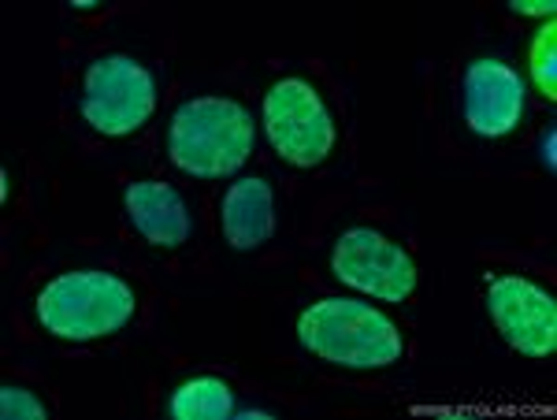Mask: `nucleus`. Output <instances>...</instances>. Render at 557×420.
I'll return each instance as SVG.
<instances>
[{
    "instance_id": "nucleus-1",
    "label": "nucleus",
    "mask_w": 557,
    "mask_h": 420,
    "mask_svg": "<svg viewBox=\"0 0 557 420\" xmlns=\"http://www.w3.org/2000/svg\"><path fill=\"white\" fill-rule=\"evenodd\" d=\"M298 338L309 354L343 369H391L406 357V338L386 312L354 298H323L298 320Z\"/></svg>"
},
{
    "instance_id": "nucleus-2",
    "label": "nucleus",
    "mask_w": 557,
    "mask_h": 420,
    "mask_svg": "<svg viewBox=\"0 0 557 420\" xmlns=\"http://www.w3.org/2000/svg\"><path fill=\"white\" fill-rule=\"evenodd\" d=\"M138 298H134L131 283H123L112 272H64L38 294V324L52 338L64 343H97L108 338L134 320Z\"/></svg>"
},
{
    "instance_id": "nucleus-3",
    "label": "nucleus",
    "mask_w": 557,
    "mask_h": 420,
    "mask_svg": "<svg viewBox=\"0 0 557 420\" xmlns=\"http://www.w3.org/2000/svg\"><path fill=\"white\" fill-rule=\"evenodd\" d=\"M168 153L186 175H231L253 153V120L238 101H227V97H194V101L178 104L172 115Z\"/></svg>"
},
{
    "instance_id": "nucleus-4",
    "label": "nucleus",
    "mask_w": 557,
    "mask_h": 420,
    "mask_svg": "<svg viewBox=\"0 0 557 420\" xmlns=\"http://www.w3.org/2000/svg\"><path fill=\"white\" fill-rule=\"evenodd\" d=\"M157 104V83L127 52H108L94 60L83 83V115L94 131L123 138L138 131Z\"/></svg>"
},
{
    "instance_id": "nucleus-5",
    "label": "nucleus",
    "mask_w": 557,
    "mask_h": 420,
    "mask_svg": "<svg viewBox=\"0 0 557 420\" xmlns=\"http://www.w3.org/2000/svg\"><path fill=\"white\" fill-rule=\"evenodd\" d=\"M264 127L275 153L298 168H317L335 146V120L305 78H283L268 89Z\"/></svg>"
},
{
    "instance_id": "nucleus-6",
    "label": "nucleus",
    "mask_w": 557,
    "mask_h": 420,
    "mask_svg": "<svg viewBox=\"0 0 557 420\" xmlns=\"http://www.w3.org/2000/svg\"><path fill=\"white\" fill-rule=\"evenodd\" d=\"M331 268L354 291L383 301H406L417 291V264H412L409 249L372 227L346 231L331 249Z\"/></svg>"
},
{
    "instance_id": "nucleus-7",
    "label": "nucleus",
    "mask_w": 557,
    "mask_h": 420,
    "mask_svg": "<svg viewBox=\"0 0 557 420\" xmlns=\"http://www.w3.org/2000/svg\"><path fill=\"white\" fill-rule=\"evenodd\" d=\"M494 328L517 354L550 357L557 350V301L524 275H487L483 280Z\"/></svg>"
},
{
    "instance_id": "nucleus-8",
    "label": "nucleus",
    "mask_w": 557,
    "mask_h": 420,
    "mask_svg": "<svg viewBox=\"0 0 557 420\" xmlns=\"http://www.w3.org/2000/svg\"><path fill=\"white\" fill-rule=\"evenodd\" d=\"M461 101H465V120L475 134L483 138H502L520 123L524 115V83L513 67H506L502 60H472L465 67L461 83Z\"/></svg>"
},
{
    "instance_id": "nucleus-9",
    "label": "nucleus",
    "mask_w": 557,
    "mask_h": 420,
    "mask_svg": "<svg viewBox=\"0 0 557 420\" xmlns=\"http://www.w3.org/2000/svg\"><path fill=\"white\" fill-rule=\"evenodd\" d=\"M127 212H131V223L138 227V235L160 249H178L183 243H190V235H194V220H190V209H186L183 194L168 183H157V178H146V183L131 186Z\"/></svg>"
},
{
    "instance_id": "nucleus-10",
    "label": "nucleus",
    "mask_w": 557,
    "mask_h": 420,
    "mask_svg": "<svg viewBox=\"0 0 557 420\" xmlns=\"http://www.w3.org/2000/svg\"><path fill=\"white\" fill-rule=\"evenodd\" d=\"M275 231V198L264 178H242L223 198V235L235 249H257Z\"/></svg>"
},
{
    "instance_id": "nucleus-11",
    "label": "nucleus",
    "mask_w": 557,
    "mask_h": 420,
    "mask_svg": "<svg viewBox=\"0 0 557 420\" xmlns=\"http://www.w3.org/2000/svg\"><path fill=\"white\" fill-rule=\"evenodd\" d=\"M172 413L178 420H227L235 413V391L220 376L186 380L172 395Z\"/></svg>"
},
{
    "instance_id": "nucleus-12",
    "label": "nucleus",
    "mask_w": 557,
    "mask_h": 420,
    "mask_svg": "<svg viewBox=\"0 0 557 420\" xmlns=\"http://www.w3.org/2000/svg\"><path fill=\"white\" fill-rule=\"evenodd\" d=\"M532 75L535 86L546 94V101L557 97V26L546 23L532 41Z\"/></svg>"
},
{
    "instance_id": "nucleus-13",
    "label": "nucleus",
    "mask_w": 557,
    "mask_h": 420,
    "mask_svg": "<svg viewBox=\"0 0 557 420\" xmlns=\"http://www.w3.org/2000/svg\"><path fill=\"white\" fill-rule=\"evenodd\" d=\"M0 413H4V420H38V417H49V409H45V402L34 395V391H23L8 383V387L0 391Z\"/></svg>"
},
{
    "instance_id": "nucleus-14",
    "label": "nucleus",
    "mask_w": 557,
    "mask_h": 420,
    "mask_svg": "<svg viewBox=\"0 0 557 420\" xmlns=\"http://www.w3.org/2000/svg\"><path fill=\"white\" fill-rule=\"evenodd\" d=\"M509 8H513L517 15H543V20H554L557 15L554 0H513Z\"/></svg>"
},
{
    "instance_id": "nucleus-15",
    "label": "nucleus",
    "mask_w": 557,
    "mask_h": 420,
    "mask_svg": "<svg viewBox=\"0 0 557 420\" xmlns=\"http://www.w3.org/2000/svg\"><path fill=\"white\" fill-rule=\"evenodd\" d=\"M543 160H546V168H557V157H554V127H546V134H543Z\"/></svg>"
}]
</instances>
